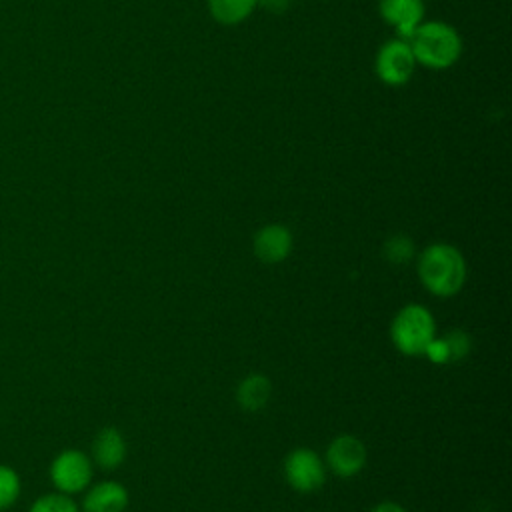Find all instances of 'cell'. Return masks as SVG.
Masks as SVG:
<instances>
[{
    "instance_id": "6da1fadb",
    "label": "cell",
    "mask_w": 512,
    "mask_h": 512,
    "mask_svg": "<svg viewBox=\"0 0 512 512\" xmlns=\"http://www.w3.org/2000/svg\"><path fill=\"white\" fill-rule=\"evenodd\" d=\"M416 274L432 296L452 298L466 284L468 264L454 244L432 242L416 254Z\"/></svg>"
},
{
    "instance_id": "7a4b0ae2",
    "label": "cell",
    "mask_w": 512,
    "mask_h": 512,
    "mask_svg": "<svg viewBox=\"0 0 512 512\" xmlns=\"http://www.w3.org/2000/svg\"><path fill=\"white\" fill-rule=\"evenodd\" d=\"M418 66L428 70L452 68L464 50L460 32L444 20H424L408 38Z\"/></svg>"
},
{
    "instance_id": "3957f363",
    "label": "cell",
    "mask_w": 512,
    "mask_h": 512,
    "mask_svg": "<svg viewBox=\"0 0 512 512\" xmlns=\"http://www.w3.org/2000/svg\"><path fill=\"white\" fill-rule=\"evenodd\" d=\"M436 336V318L420 302L404 304L390 322V340L404 356H424Z\"/></svg>"
},
{
    "instance_id": "277c9868",
    "label": "cell",
    "mask_w": 512,
    "mask_h": 512,
    "mask_svg": "<svg viewBox=\"0 0 512 512\" xmlns=\"http://www.w3.org/2000/svg\"><path fill=\"white\" fill-rule=\"evenodd\" d=\"M282 474L294 492L312 494L324 486L328 470L324 458L316 450L298 446L286 454L282 462Z\"/></svg>"
},
{
    "instance_id": "5b68a950",
    "label": "cell",
    "mask_w": 512,
    "mask_h": 512,
    "mask_svg": "<svg viewBox=\"0 0 512 512\" xmlns=\"http://www.w3.org/2000/svg\"><path fill=\"white\" fill-rule=\"evenodd\" d=\"M416 58L412 54V48L408 40L404 38H390L384 44H380L376 56H374V74L376 78L392 88L404 86L412 80L416 72Z\"/></svg>"
},
{
    "instance_id": "8992f818",
    "label": "cell",
    "mask_w": 512,
    "mask_h": 512,
    "mask_svg": "<svg viewBox=\"0 0 512 512\" xmlns=\"http://www.w3.org/2000/svg\"><path fill=\"white\" fill-rule=\"evenodd\" d=\"M92 474V458L78 448H66L58 452L50 464L52 486L68 496L84 492L92 484Z\"/></svg>"
},
{
    "instance_id": "52a82bcc",
    "label": "cell",
    "mask_w": 512,
    "mask_h": 512,
    "mask_svg": "<svg viewBox=\"0 0 512 512\" xmlns=\"http://www.w3.org/2000/svg\"><path fill=\"white\" fill-rule=\"evenodd\" d=\"M322 458H324L326 470L332 472L334 476L354 478L364 470L368 462V450L358 436L338 434L336 438L330 440Z\"/></svg>"
},
{
    "instance_id": "ba28073f",
    "label": "cell",
    "mask_w": 512,
    "mask_h": 512,
    "mask_svg": "<svg viewBox=\"0 0 512 512\" xmlns=\"http://www.w3.org/2000/svg\"><path fill=\"white\" fill-rule=\"evenodd\" d=\"M254 254L264 264H280L294 250V234L280 222H270L258 228L252 240Z\"/></svg>"
},
{
    "instance_id": "9c48e42d",
    "label": "cell",
    "mask_w": 512,
    "mask_h": 512,
    "mask_svg": "<svg viewBox=\"0 0 512 512\" xmlns=\"http://www.w3.org/2000/svg\"><path fill=\"white\" fill-rule=\"evenodd\" d=\"M424 14V0H378V16L396 32V38L408 40L424 22Z\"/></svg>"
},
{
    "instance_id": "30bf717a",
    "label": "cell",
    "mask_w": 512,
    "mask_h": 512,
    "mask_svg": "<svg viewBox=\"0 0 512 512\" xmlns=\"http://www.w3.org/2000/svg\"><path fill=\"white\" fill-rule=\"evenodd\" d=\"M130 504L128 488L118 480H100L84 490L82 512H124Z\"/></svg>"
},
{
    "instance_id": "8fae6325",
    "label": "cell",
    "mask_w": 512,
    "mask_h": 512,
    "mask_svg": "<svg viewBox=\"0 0 512 512\" xmlns=\"http://www.w3.org/2000/svg\"><path fill=\"white\" fill-rule=\"evenodd\" d=\"M126 438L114 426H104L92 440L90 458L104 470H114L126 460Z\"/></svg>"
},
{
    "instance_id": "7c38bea8",
    "label": "cell",
    "mask_w": 512,
    "mask_h": 512,
    "mask_svg": "<svg viewBox=\"0 0 512 512\" xmlns=\"http://www.w3.org/2000/svg\"><path fill=\"white\" fill-rule=\"evenodd\" d=\"M234 396L244 412H260L272 398V382L266 374L250 372L238 382Z\"/></svg>"
},
{
    "instance_id": "4fadbf2b",
    "label": "cell",
    "mask_w": 512,
    "mask_h": 512,
    "mask_svg": "<svg viewBox=\"0 0 512 512\" xmlns=\"http://www.w3.org/2000/svg\"><path fill=\"white\" fill-rule=\"evenodd\" d=\"M258 0H208L210 16L222 26H236L250 18Z\"/></svg>"
},
{
    "instance_id": "5bb4252c",
    "label": "cell",
    "mask_w": 512,
    "mask_h": 512,
    "mask_svg": "<svg viewBox=\"0 0 512 512\" xmlns=\"http://www.w3.org/2000/svg\"><path fill=\"white\" fill-rule=\"evenodd\" d=\"M382 256L394 266L410 264L416 258V244L408 234L396 232L384 240Z\"/></svg>"
},
{
    "instance_id": "9a60e30c",
    "label": "cell",
    "mask_w": 512,
    "mask_h": 512,
    "mask_svg": "<svg viewBox=\"0 0 512 512\" xmlns=\"http://www.w3.org/2000/svg\"><path fill=\"white\" fill-rule=\"evenodd\" d=\"M446 344L448 350V358L450 362H460L464 358H468L470 350H472V336L464 330V328H450L446 334L440 336Z\"/></svg>"
},
{
    "instance_id": "2e32d148",
    "label": "cell",
    "mask_w": 512,
    "mask_h": 512,
    "mask_svg": "<svg viewBox=\"0 0 512 512\" xmlns=\"http://www.w3.org/2000/svg\"><path fill=\"white\" fill-rule=\"evenodd\" d=\"M28 512H80L78 504L72 500V496L62 492H50L40 498H36Z\"/></svg>"
},
{
    "instance_id": "e0dca14e",
    "label": "cell",
    "mask_w": 512,
    "mask_h": 512,
    "mask_svg": "<svg viewBox=\"0 0 512 512\" xmlns=\"http://www.w3.org/2000/svg\"><path fill=\"white\" fill-rule=\"evenodd\" d=\"M20 496V476L12 466L0 464V512L14 506Z\"/></svg>"
},
{
    "instance_id": "ac0fdd59",
    "label": "cell",
    "mask_w": 512,
    "mask_h": 512,
    "mask_svg": "<svg viewBox=\"0 0 512 512\" xmlns=\"http://www.w3.org/2000/svg\"><path fill=\"white\" fill-rule=\"evenodd\" d=\"M258 6L266 8L272 14H282L290 6V0H258Z\"/></svg>"
},
{
    "instance_id": "d6986e66",
    "label": "cell",
    "mask_w": 512,
    "mask_h": 512,
    "mask_svg": "<svg viewBox=\"0 0 512 512\" xmlns=\"http://www.w3.org/2000/svg\"><path fill=\"white\" fill-rule=\"evenodd\" d=\"M370 512H408V510L402 504L394 502V500H382Z\"/></svg>"
}]
</instances>
